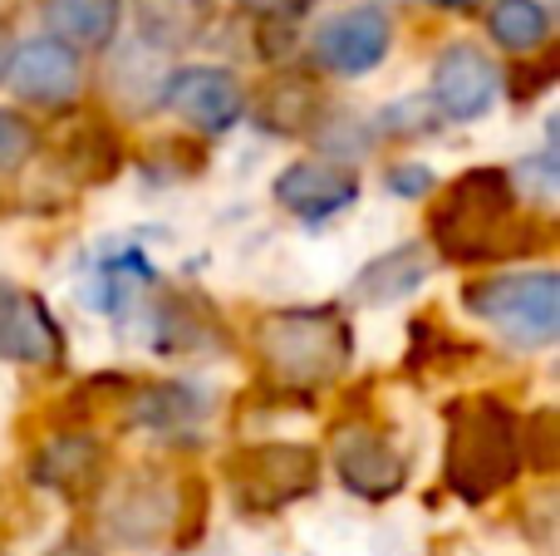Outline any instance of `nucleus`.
<instances>
[{
	"mask_svg": "<svg viewBox=\"0 0 560 556\" xmlns=\"http://www.w3.org/2000/svg\"><path fill=\"white\" fill-rule=\"evenodd\" d=\"M256 118H261V128H271V134H310V128L325 124V104H319V94L305 84V79H276L271 89L261 94V104H256Z\"/></svg>",
	"mask_w": 560,
	"mask_h": 556,
	"instance_id": "412c9836",
	"label": "nucleus"
},
{
	"mask_svg": "<svg viewBox=\"0 0 560 556\" xmlns=\"http://www.w3.org/2000/svg\"><path fill=\"white\" fill-rule=\"evenodd\" d=\"M124 163H128V143L118 138V128L98 114L69 124L65 138H59V167H65L79 187L114 183V177L124 173Z\"/></svg>",
	"mask_w": 560,
	"mask_h": 556,
	"instance_id": "dca6fc26",
	"label": "nucleus"
},
{
	"mask_svg": "<svg viewBox=\"0 0 560 556\" xmlns=\"http://www.w3.org/2000/svg\"><path fill=\"white\" fill-rule=\"evenodd\" d=\"M388 49H394V20L378 5L339 10V15H329L325 25L315 30V59H319V69L335 79L374 74L388 59Z\"/></svg>",
	"mask_w": 560,
	"mask_h": 556,
	"instance_id": "9b49d317",
	"label": "nucleus"
},
{
	"mask_svg": "<svg viewBox=\"0 0 560 556\" xmlns=\"http://www.w3.org/2000/svg\"><path fill=\"white\" fill-rule=\"evenodd\" d=\"M551 84H556V59H546L541 69H522V74H516L512 94L522 99V104H532V99H536V94H546Z\"/></svg>",
	"mask_w": 560,
	"mask_h": 556,
	"instance_id": "bb28decb",
	"label": "nucleus"
},
{
	"mask_svg": "<svg viewBox=\"0 0 560 556\" xmlns=\"http://www.w3.org/2000/svg\"><path fill=\"white\" fill-rule=\"evenodd\" d=\"M133 25L153 49H187L212 25V0H133Z\"/></svg>",
	"mask_w": 560,
	"mask_h": 556,
	"instance_id": "aec40b11",
	"label": "nucleus"
},
{
	"mask_svg": "<svg viewBox=\"0 0 560 556\" xmlns=\"http://www.w3.org/2000/svg\"><path fill=\"white\" fill-rule=\"evenodd\" d=\"M30 483L65 502H89L108 483V443L98 429H55L30 449Z\"/></svg>",
	"mask_w": 560,
	"mask_h": 556,
	"instance_id": "6e6552de",
	"label": "nucleus"
},
{
	"mask_svg": "<svg viewBox=\"0 0 560 556\" xmlns=\"http://www.w3.org/2000/svg\"><path fill=\"white\" fill-rule=\"evenodd\" d=\"M222 473L242 518H280L285 508L305 502L319 488L325 463L300 439H261L226 453Z\"/></svg>",
	"mask_w": 560,
	"mask_h": 556,
	"instance_id": "423d86ee",
	"label": "nucleus"
},
{
	"mask_svg": "<svg viewBox=\"0 0 560 556\" xmlns=\"http://www.w3.org/2000/svg\"><path fill=\"white\" fill-rule=\"evenodd\" d=\"M246 340L276 394H319L354 364V325L339 305L261 311Z\"/></svg>",
	"mask_w": 560,
	"mask_h": 556,
	"instance_id": "7ed1b4c3",
	"label": "nucleus"
},
{
	"mask_svg": "<svg viewBox=\"0 0 560 556\" xmlns=\"http://www.w3.org/2000/svg\"><path fill=\"white\" fill-rule=\"evenodd\" d=\"M428 5H438V10H472V5H482V0H428Z\"/></svg>",
	"mask_w": 560,
	"mask_h": 556,
	"instance_id": "2f4dec72",
	"label": "nucleus"
},
{
	"mask_svg": "<svg viewBox=\"0 0 560 556\" xmlns=\"http://www.w3.org/2000/svg\"><path fill=\"white\" fill-rule=\"evenodd\" d=\"M45 556H104V552H98L89 537H59V542H55V547H49Z\"/></svg>",
	"mask_w": 560,
	"mask_h": 556,
	"instance_id": "c756f323",
	"label": "nucleus"
},
{
	"mask_svg": "<svg viewBox=\"0 0 560 556\" xmlns=\"http://www.w3.org/2000/svg\"><path fill=\"white\" fill-rule=\"evenodd\" d=\"M5 84L15 89L25 104H39V108H65L79 99L84 89V65L69 45L59 39H25L15 45L10 55V69H5Z\"/></svg>",
	"mask_w": 560,
	"mask_h": 556,
	"instance_id": "4468645a",
	"label": "nucleus"
},
{
	"mask_svg": "<svg viewBox=\"0 0 560 556\" xmlns=\"http://www.w3.org/2000/svg\"><path fill=\"white\" fill-rule=\"evenodd\" d=\"M413 331H418L413 345H423L428 340V321H418ZM433 335H438V350H453V345H463V340H453L447 331H438V325H433ZM413 355H423V360H413V364H438V370H447V355H428V350H413Z\"/></svg>",
	"mask_w": 560,
	"mask_h": 556,
	"instance_id": "c85d7f7f",
	"label": "nucleus"
},
{
	"mask_svg": "<svg viewBox=\"0 0 560 556\" xmlns=\"http://www.w3.org/2000/svg\"><path fill=\"white\" fill-rule=\"evenodd\" d=\"M271 197L290 217L319 227V222H335L339 212H349L359 202V177L354 167L335 163V158H300V163H285L276 173Z\"/></svg>",
	"mask_w": 560,
	"mask_h": 556,
	"instance_id": "f8f14e48",
	"label": "nucleus"
},
{
	"mask_svg": "<svg viewBox=\"0 0 560 556\" xmlns=\"http://www.w3.org/2000/svg\"><path fill=\"white\" fill-rule=\"evenodd\" d=\"M428 276H433V252H428L423 242H404V246H388L374 262L359 266L354 296L364 305H374V311H384V305H398L413 291H423Z\"/></svg>",
	"mask_w": 560,
	"mask_h": 556,
	"instance_id": "f3484780",
	"label": "nucleus"
},
{
	"mask_svg": "<svg viewBox=\"0 0 560 556\" xmlns=\"http://www.w3.org/2000/svg\"><path fill=\"white\" fill-rule=\"evenodd\" d=\"M39 15H45L49 39H59L79 55V49H104L118 35L124 0H45Z\"/></svg>",
	"mask_w": 560,
	"mask_h": 556,
	"instance_id": "6ab92c4d",
	"label": "nucleus"
},
{
	"mask_svg": "<svg viewBox=\"0 0 560 556\" xmlns=\"http://www.w3.org/2000/svg\"><path fill=\"white\" fill-rule=\"evenodd\" d=\"M207 493L202 478H177L167 468H128L98 488V528L108 542L133 552L153 547H192L207 528Z\"/></svg>",
	"mask_w": 560,
	"mask_h": 556,
	"instance_id": "20e7f679",
	"label": "nucleus"
},
{
	"mask_svg": "<svg viewBox=\"0 0 560 556\" xmlns=\"http://www.w3.org/2000/svg\"><path fill=\"white\" fill-rule=\"evenodd\" d=\"M329 468L339 488L364 502H388L408 488V459L378 424H339L329 439Z\"/></svg>",
	"mask_w": 560,
	"mask_h": 556,
	"instance_id": "0eeeda50",
	"label": "nucleus"
},
{
	"mask_svg": "<svg viewBox=\"0 0 560 556\" xmlns=\"http://www.w3.org/2000/svg\"><path fill=\"white\" fill-rule=\"evenodd\" d=\"M153 345L163 355H207L226 350V325L202 296L173 291L153 315Z\"/></svg>",
	"mask_w": 560,
	"mask_h": 556,
	"instance_id": "a211bd4d",
	"label": "nucleus"
},
{
	"mask_svg": "<svg viewBox=\"0 0 560 556\" xmlns=\"http://www.w3.org/2000/svg\"><path fill=\"white\" fill-rule=\"evenodd\" d=\"M167 114H177L187 128L217 138L246 118V89L226 65H183L158 89Z\"/></svg>",
	"mask_w": 560,
	"mask_h": 556,
	"instance_id": "1a4fd4ad",
	"label": "nucleus"
},
{
	"mask_svg": "<svg viewBox=\"0 0 560 556\" xmlns=\"http://www.w3.org/2000/svg\"><path fill=\"white\" fill-rule=\"evenodd\" d=\"M487 30L502 49L512 55H541L546 39H551V10L541 0H492L487 10Z\"/></svg>",
	"mask_w": 560,
	"mask_h": 556,
	"instance_id": "4be33fe9",
	"label": "nucleus"
},
{
	"mask_svg": "<svg viewBox=\"0 0 560 556\" xmlns=\"http://www.w3.org/2000/svg\"><path fill=\"white\" fill-rule=\"evenodd\" d=\"M463 311L492 325L516 350H546L560 335V271L556 266H516L487 271L463 286Z\"/></svg>",
	"mask_w": 560,
	"mask_h": 556,
	"instance_id": "39448f33",
	"label": "nucleus"
},
{
	"mask_svg": "<svg viewBox=\"0 0 560 556\" xmlns=\"http://www.w3.org/2000/svg\"><path fill=\"white\" fill-rule=\"evenodd\" d=\"M39 153V128L15 108H0V177L20 173Z\"/></svg>",
	"mask_w": 560,
	"mask_h": 556,
	"instance_id": "393cba45",
	"label": "nucleus"
},
{
	"mask_svg": "<svg viewBox=\"0 0 560 556\" xmlns=\"http://www.w3.org/2000/svg\"><path fill=\"white\" fill-rule=\"evenodd\" d=\"M428 242L443 262L502 266L551 246V222L532 212L506 167H467L438 193L428 212Z\"/></svg>",
	"mask_w": 560,
	"mask_h": 556,
	"instance_id": "f257e3e1",
	"label": "nucleus"
},
{
	"mask_svg": "<svg viewBox=\"0 0 560 556\" xmlns=\"http://www.w3.org/2000/svg\"><path fill=\"white\" fill-rule=\"evenodd\" d=\"M497 99H502V69H497V59L482 45L457 39V45H447L433 59V94H428V104H433L438 118L477 124L482 114H492Z\"/></svg>",
	"mask_w": 560,
	"mask_h": 556,
	"instance_id": "9d476101",
	"label": "nucleus"
},
{
	"mask_svg": "<svg viewBox=\"0 0 560 556\" xmlns=\"http://www.w3.org/2000/svg\"><path fill=\"white\" fill-rule=\"evenodd\" d=\"M65 360V331L45 296L0 276V364H59Z\"/></svg>",
	"mask_w": 560,
	"mask_h": 556,
	"instance_id": "ddd939ff",
	"label": "nucleus"
},
{
	"mask_svg": "<svg viewBox=\"0 0 560 556\" xmlns=\"http://www.w3.org/2000/svg\"><path fill=\"white\" fill-rule=\"evenodd\" d=\"M153 266H148L143 252H118V256H104L94 271V286H89L84 296H94L98 311L108 315H124L128 305H133V296L143 291V286H153Z\"/></svg>",
	"mask_w": 560,
	"mask_h": 556,
	"instance_id": "5701e85b",
	"label": "nucleus"
},
{
	"mask_svg": "<svg viewBox=\"0 0 560 556\" xmlns=\"http://www.w3.org/2000/svg\"><path fill=\"white\" fill-rule=\"evenodd\" d=\"M560 414L556 409H536L522 419V468L532 473H551L556 453H560Z\"/></svg>",
	"mask_w": 560,
	"mask_h": 556,
	"instance_id": "b1692460",
	"label": "nucleus"
},
{
	"mask_svg": "<svg viewBox=\"0 0 560 556\" xmlns=\"http://www.w3.org/2000/svg\"><path fill=\"white\" fill-rule=\"evenodd\" d=\"M522 478V414L502 394H457L443 409V483L463 508H487Z\"/></svg>",
	"mask_w": 560,
	"mask_h": 556,
	"instance_id": "f03ea898",
	"label": "nucleus"
},
{
	"mask_svg": "<svg viewBox=\"0 0 560 556\" xmlns=\"http://www.w3.org/2000/svg\"><path fill=\"white\" fill-rule=\"evenodd\" d=\"M384 187H388V197L418 202V197H433L438 193V173L428 163H418V158H398V163L384 173Z\"/></svg>",
	"mask_w": 560,
	"mask_h": 556,
	"instance_id": "a878e982",
	"label": "nucleus"
},
{
	"mask_svg": "<svg viewBox=\"0 0 560 556\" xmlns=\"http://www.w3.org/2000/svg\"><path fill=\"white\" fill-rule=\"evenodd\" d=\"M10 39H15V35H10V25H5V20H0V79H5L10 55H15V45H10Z\"/></svg>",
	"mask_w": 560,
	"mask_h": 556,
	"instance_id": "7c9ffc66",
	"label": "nucleus"
},
{
	"mask_svg": "<svg viewBox=\"0 0 560 556\" xmlns=\"http://www.w3.org/2000/svg\"><path fill=\"white\" fill-rule=\"evenodd\" d=\"M217 409V394L207 384H192V380H167V384H143L138 394H128L124 414L128 424L148 433H192L207 414Z\"/></svg>",
	"mask_w": 560,
	"mask_h": 556,
	"instance_id": "2eb2a0df",
	"label": "nucleus"
},
{
	"mask_svg": "<svg viewBox=\"0 0 560 556\" xmlns=\"http://www.w3.org/2000/svg\"><path fill=\"white\" fill-rule=\"evenodd\" d=\"M242 5L256 10V15H266V20H295L310 10V0H242Z\"/></svg>",
	"mask_w": 560,
	"mask_h": 556,
	"instance_id": "cd10ccee",
	"label": "nucleus"
}]
</instances>
